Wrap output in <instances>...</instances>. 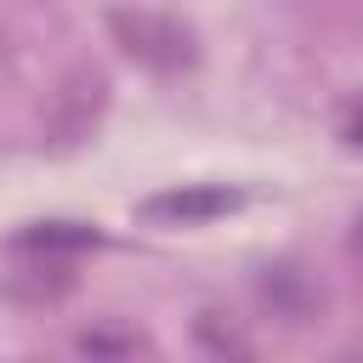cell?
Instances as JSON below:
<instances>
[{
	"mask_svg": "<svg viewBox=\"0 0 363 363\" xmlns=\"http://www.w3.org/2000/svg\"><path fill=\"white\" fill-rule=\"evenodd\" d=\"M113 34L125 40L130 57L153 62V68H182L187 62V34L164 17H147V11H113Z\"/></svg>",
	"mask_w": 363,
	"mask_h": 363,
	"instance_id": "6da1fadb",
	"label": "cell"
},
{
	"mask_svg": "<svg viewBox=\"0 0 363 363\" xmlns=\"http://www.w3.org/2000/svg\"><path fill=\"white\" fill-rule=\"evenodd\" d=\"M233 204V193H164V199H153L147 204V216H216V210H227Z\"/></svg>",
	"mask_w": 363,
	"mask_h": 363,
	"instance_id": "7a4b0ae2",
	"label": "cell"
}]
</instances>
